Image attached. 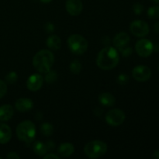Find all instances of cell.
I'll list each match as a JSON object with an SVG mask.
<instances>
[{
    "label": "cell",
    "mask_w": 159,
    "mask_h": 159,
    "mask_svg": "<svg viewBox=\"0 0 159 159\" xmlns=\"http://www.w3.org/2000/svg\"><path fill=\"white\" fill-rule=\"evenodd\" d=\"M120 61V55L117 50L113 47L102 48L96 57V65L100 69L108 71L117 66Z\"/></svg>",
    "instance_id": "obj_1"
},
{
    "label": "cell",
    "mask_w": 159,
    "mask_h": 159,
    "mask_svg": "<svg viewBox=\"0 0 159 159\" xmlns=\"http://www.w3.org/2000/svg\"><path fill=\"white\" fill-rule=\"evenodd\" d=\"M54 63V56L51 51L47 49L38 51L33 58V65L40 73H47L51 70Z\"/></svg>",
    "instance_id": "obj_2"
},
{
    "label": "cell",
    "mask_w": 159,
    "mask_h": 159,
    "mask_svg": "<svg viewBox=\"0 0 159 159\" xmlns=\"http://www.w3.org/2000/svg\"><path fill=\"white\" fill-rule=\"evenodd\" d=\"M16 136L19 140L25 143H30L36 137V127L30 120H25L18 124L16 127Z\"/></svg>",
    "instance_id": "obj_3"
},
{
    "label": "cell",
    "mask_w": 159,
    "mask_h": 159,
    "mask_svg": "<svg viewBox=\"0 0 159 159\" xmlns=\"http://www.w3.org/2000/svg\"><path fill=\"white\" fill-rule=\"evenodd\" d=\"M107 144L102 141H92L84 147V153L88 158L96 159L100 158L107 152Z\"/></svg>",
    "instance_id": "obj_4"
},
{
    "label": "cell",
    "mask_w": 159,
    "mask_h": 159,
    "mask_svg": "<svg viewBox=\"0 0 159 159\" xmlns=\"http://www.w3.org/2000/svg\"><path fill=\"white\" fill-rule=\"evenodd\" d=\"M68 45L70 51L75 54L82 55L88 49V42L79 34H72L68 39Z\"/></svg>",
    "instance_id": "obj_5"
},
{
    "label": "cell",
    "mask_w": 159,
    "mask_h": 159,
    "mask_svg": "<svg viewBox=\"0 0 159 159\" xmlns=\"http://www.w3.org/2000/svg\"><path fill=\"white\" fill-rule=\"evenodd\" d=\"M105 119L109 125L112 127H117L124 122L126 115L124 112L120 109H113L107 112Z\"/></svg>",
    "instance_id": "obj_6"
},
{
    "label": "cell",
    "mask_w": 159,
    "mask_h": 159,
    "mask_svg": "<svg viewBox=\"0 0 159 159\" xmlns=\"http://www.w3.org/2000/svg\"><path fill=\"white\" fill-rule=\"evenodd\" d=\"M137 54L142 57H149L154 51V44L148 39H141L135 44Z\"/></svg>",
    "instance_id": "obj_7"
},
{
    "label": "cell",
    "mask_w": 159,
    "mask_h": 159,
    "mask_svg": "<svg viewBox=\"0 0 159 159\" xmlns=\"http://www.w3.org/2000/svg\"><path fill=\"white\" fill-rule=\"evenodd\" d=\"M130 30L132 34L138 37H145L148 34L149 26L144 20H134L130 25Z\"/></svg>",
    "instance_id": "obj_8"
},
{
    "label": "cell",
    "mask_w": 159,
    "mask_h": 159,
    "mask_svg": "<svg viewBox=\"0 0 159 159\" xmlns=\"http://www.w3.org/2000/svg\"><path fill=\"white\" fill-rule=\"evenodd\" d=\"M132 76L138 82H144L149 80L152 76V71L146 65H138L132 71Z\"/></svg>",
    "instance_id": "obj_9"
},
{
    "label": "cell",
    "mask_w": 159,
    "mask_h": 159,
    "mask_svg": "<svg viewBox=\"0 0 159 159\" xmlns=\"http://www.w3.org/2000/svg\"><path fill=\"white\" fill-rule=\"evenodd\" d=\"M43 78L41 75L38 73L33 74L28 78L27 82H26V86L30 91L37 92L41 89L43 85Z\"/></svg>",
    "instance_id": "obj_10"
},
{
    "label": "cell",
    "mask_w": 159,
    "mask_h": 159,
    "mask_svg": "<svg viewBox=\"0 0 159 159\" xmlns=\"http://www.w3.org/2000/svg\"><path fill=\"white\" fill-rule=\"evenodd\" d=\"M65 9L70 15L76 16L82 12L83 5L81 0H67Z\"/></svg>",
    "instance_id": "obj_11"
},
{
    "label": "cell",
    "mask_w": 159,
    "mask_h": 159,
    "mask_svg": "<svg viewBox=\"0 0 159 159\" xmlns=\"http://www.w3.org/2000/svg\"><path fill=\"white\" fill-rule=\"evenodd\" d=\"M15 107L19 112L26 113L32 110L34 107V102L28 98H20L16 101Z\"/></svg>",
    "instance_id": "obj_12"
},
{
    "label": "cell",
    "mask_w": 159,
    "mask_h": 159,
    "mask_svg": "<svg viewBox=\"0 0 159 159\" xmlns=\"http://www.w3.org/2000/svg\"><path fill=\"white\" fill-rule=\"evenodd\" d=\"M12 138V130L7 124L0 122V144H7Z\"/></svg>",
    "instance_id": "obj_13"
},
{
    "label": "cell",
    "mask_w": 159,
    "mask_h": 159,
    "mask_svg": "<svg viewBox=\"0 0 159 159\" xmlns=\"http://www.w3.org/2000/svg\"><path fill=\"white\" fill-rule=\"evenodd\" d=\"M130 36H129L127 33L120 32L115 35L113 40V43L115 48L119 49V48L128 44V43L130 42Z\"/></svg>",
    "instance_id": "obj_14"
},
{
    "label": "cell",
    "mask_w": 159,
    "mask_h": 159,
    "mask_svg": "<svg viewBox=\"0 0 159 159\" xmlns=\"http://www.w3.org/2000/svg\"><path fill=\"white\" fill-rule=\"evenodd\" d=\"M14 114V109L9 104H5L0 107V121H8L12 117Z\"/></svg>",
    "instance_id": "obj_15"
},
{
    "label": "cell",
    "mask_w": 159,
    "mask_h": 159,
    "mask_svg": "<svg viewBox=\"0 0 159 159\" xmlns=\"http://www.w3.org/2000/svg\"><path fill=\"white\" fill-rule=\"evenodd\" d=\"M57 152L61 156L64 158H68L74 153L75 147L71 143H63L58 147Z\"/></svg>",
    "instance_id": "obj_16"
},
{
    "label": "cell",
    "mask_w": 159,
    "mask_h": 159,
    "mask_svg": "<svg viewBox=\"0 0 159 159\" xmlns=\"http://www.w3.org/2000/svg\"><path fill=\"white\" fill-rule=\"evenodd\" d=\"M47 46L48 48L53 51H57L59 50L61 47V40L60 37L57 35H51L48 37L46 41Z\"/></svg>",
    "instance_id": "obj_17"
},
{
    "label": "cell",
    "mask_w": 159,
    "mask_h": 159,
    "mask_svg": "<svg viewBox=\"0 0 159 159\" xmlns=\"http://www.w3.org/2000/svg\"><path fill=\"white\" fill-rule=\"evenodd\" d=\"M99 102L105 107H112L115 104L116 99L114 96L110 93H102L98 97Z\"/></svg>",
    "instance_id": "obj_18"
},
{
    "label": "cell",
    "mask_w": 159,
    "mask_h": 159,
    "mask_svg": "<svg viewBox=\"0 0 159 159\" xmlns=\"http://www.w3.org/2000/svg\"><path fill=\"white\" fill-rule=\"evenodd\" d=\"M34 152L36 155L39 156H43L47 154L48 152V148H47L46 144L41 142V141H36L34 144Z\"/></svg>",
    "instance_id": "obj_19"
},
{
    "label": "cell",
    "mask_w": 159,
    "mask_h": 159,
    "mask_svg": "<svg viewBox=\"0 0 159 159\" xmlns=\"http://www.w3.org/2000/svg\"><path fill=\"white\" fill-rule=\"evenodd\" d=\"M54 127H53L52 124H49V123H43L40 126V131L46 137L51 136L53 134V133H54Z\"/></svg>",
    "instance_id": "obj_20"
},
{
    "label": "cell",
    "mask_w": 159,
    "mask_h": 159,
    "mask_svg": "<svg viewBox=\"0 0 159 159\" xmlns=\"http://www.w3.org/2000/svg\"><path fill=\"white\" fill-rule=\"evenodd\" d=\"M70 71L73 74H79L82 71V63L78 59H75L70 64Z\"/></svg>",
    "instance_id": "obj_21"
},
{
    "label": "cell",
    "mask_w": 159,
    "mask_h": 159,
    "mask_svg": "<svg viewBox=\"0 0 159 159\" xmlns=\"http://www.w3.org/2000/svg\"><path fill=\"white\" fill-rule=\"evenodd\" d=\"M45 74H46L44 78L45 81H46V82L50 84L54 83V82L57 81V78H58V75H57V72L55 71H51V70H50L49 71H48Z\"/></svg>",
    "instance_id": "obj_22"
},
{
    "label": "cell",
    "mask_w": 159,
    "mask_h": 159,
    "mask_svg": "<svg viewBox=\"0 0 159 159\" xmlns=\"http://www.w3.org/2000/svg\"><path fill=\"white\" fill-rule=\"evenodd\" d=\"M148 16L149 18L152 19V20L159 19V6H155L149 8L148 10Z\"/></svg>",
    "instance_id": "obj_23"
},
{
    "label": "cell",
    "mask_w": 159,
    "mask_h": 159,
    "mask_svg": "<svg viewBox=\"0 0 159 159\" xmlns=\"http://www.w3.org/2000/svg\"><path fill=\"white\" fill-rule=\"evenodd\" d=\"M5 79H6V82L8 84L12 85V84L16 83L17 80H18V75L15 71H10V72H9L6 75Z\"/></svg>",
    "instance_id": "obj_24"
},
{
    "label": "cell",
    "mask_w": 159,
    "mask_h": 159,
    "mask_svg": "<svg viewBox=\"0 0 159 159\" xmlns=\"http://www.w3.org/2000/svg\"><path fill=\"white\" fill-rule=\"evenodd\" d=\"M119 51L121 53V54H122L123 56H124V57H128V56H130V54H132V52H133V49H132L131 47L128 46V45H125V46L122 47V48H119Z\"/></svg>",
    "instance_id": "obj_25"
},
{
    "label": "cell",
    "mask_w": 159,
    "mask_h": 159,
    "mask_svg": "<svg viewBox=\"0 0 159 159\" xmlns=\"http://www.w3.org/2000/svg\"><path fill=\"white\" fill-rule=\"evenodd\" d=\"M7 93V85L2 80H0V99L4 97Z\"/></svg>",
    "instance_id": "obj_26"
},
{
    "label": "cell",
    "mask_w": 159,
    "mask_h": 159,
    "mask_svg": "<svg viewBox=\"0 0 159 159\" xmlns=\"http://www.w3.org/2000/svg\"><path fill=\"white\" fill-rule=\"evenodd\" d=\"M144 6L141 4V3H135L134 5L133 6V10L134 12L137 15H140L144 11Z\"/></svg>",
    "instance_id": "obj_27"
},
{
    "label": "cell",
    "mask_w": 159,
    "mask_h": 159,
    "mask_svg": "<svg viewBox=\"0 0 159 159\" xmlns=\"http://www.w3.org/2000/svg\"><path fill=\"white\" fill-rule=\"evenodd\" d=\"M128 81H129V77L125 74L120 75L117 78V82L121 85H126Z\"/></svg>",
    "instance_id": "obj_28"
},
{
    "label": "cell",
    "mask_w": 159,
    "mask_h": 159,
    "mask_svg": "<svg viewBox=\"0 0 159 159\" xmlns=\"http://www.w3.org/2000/svg\"><path fill=\"white\" fill-rule=\"evenodd\" d=\"M45 30L47 33H52L54 30V25L51 23H48L45 25Z\"/></svg>",
    "instance_id": "obj_29"
},
{
    "label": "cell",
    "mask_w": 159,
    "mask_h": 159,
    "mask_svg": "<svg viewBox=\"0 0 159 159\" xmlns=\"http://www.w3.org/2000/svg\"><path fill=\"white\" fill-rule=\"evenodd\" d=\"M43 158L44 159H59V156L54 153H49L48 154V155L46 154L45 155H43Z\"/></svg>",
    "instance_id": "obj_30"
},
{
    "label": "cell",
    "mask_w": 159,
    "mask_h": 159,
    "mask_svg": "<svg viewBox=\"0 0 159 159\" xmlns=\"http://www.w3.org/2000/svg\"><path fill=\"white\" fill-rule=\"evenodd\" d=\"M6 158L8 159H19L20 158V157L16 152H9L7 155V156H6Z\"/></svg>",
    "instance_id": "obj_31"
},
{
    "label": "cell",
    "mask_w": 159,
    "mask_h": 159,
    "mask_svg": "<svg viewBox=\"0 0 159 159\" xmlns=\"http://www.w3.org/2000/svg\"><path fill=\"white\" fill-rule=\"evenodd\" d=\"M152 158L155 159H159V150H156L154 152L153 155H152Z\"/></svg>",
    "instance_id": "obj_32"
},
{
    "label": "cell",
    "mask_w": 159,
    "mask_h": 159,
    "mask_svg": "<svg viewBox=\"0 0 159 159\" xmlns=\"http://www.w3.org/2000/svg\"><path fill=\"white\" fill-rule=\"evenodd\" d=\"M154 30H155V33L159 34V22H157V23H155V25H154Z\"/></svg>",
    "instance_id": "obj_33"
},
{
    "label": "cell",
    "mask_w": 159,
    "mask_h": 159,
    "mask_svg": "<svg viewBox=\"0 0 159 159\" xmlns=\"http://www.w3.org/2000/svg\"><path fill=\"white\" fill-rule=\"evenodd\" d=\"M40 1L43 3H49V2H51L52 0H40Z\"/></svg>",
    "instance_id": "obj_34"
},
{
    "label": "cell",
    "mask_w": 159,
    "mask_h": 159,
    "mask_svg": "<svg viewBox=\"0 0 159 159\" xmlns=\"http://www.w3.org/2000/svg\"><path fill=\"white\" fill-rule=\"evenodd\" d=\"M154 2L155 3H157V4H159V0H154Z\"/></svg>",
    "instance_id": "obj_35"
},
{
    "label": "cell",
    "mask_w": 159,
    "mask_h": 159,
    "mask_svg": "<svg viewBox=\"0 0 159 159\" xmlns=\"http://www.w3.org/2000/svg\"></svg>",
    "instance_id": "obj_36"
}]
</instances>
